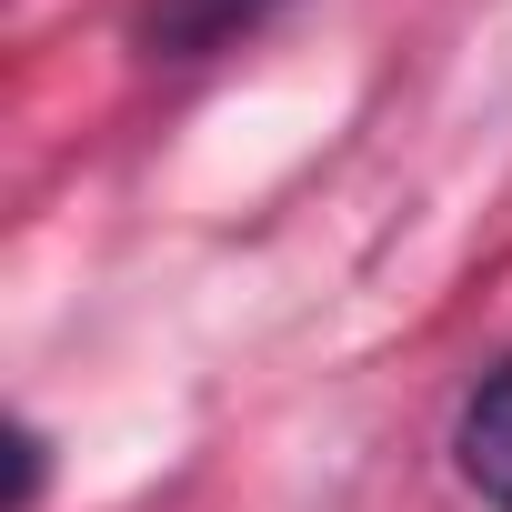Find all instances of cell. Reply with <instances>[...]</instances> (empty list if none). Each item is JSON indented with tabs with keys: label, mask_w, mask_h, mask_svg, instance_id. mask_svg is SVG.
Segmentation results:
<instances>
[{
	"label": "cell",
	"mask_w": 512,
	"mask_h": 512,
	"mask_svg": "<svg viewBox=\"0 0 512 512\" xmlns=\"http://www.w3.org/2000/svg\"><path fill=\"white\" fill-rule=\"evenodd\" d=\"M452 452H462V482L512 512V362L462 402V442H452Z\"/></svg>",
	"instance_id": "6da1fadb"
}]
</instances>
